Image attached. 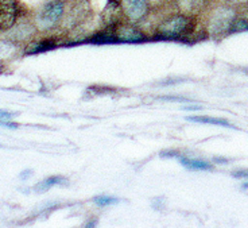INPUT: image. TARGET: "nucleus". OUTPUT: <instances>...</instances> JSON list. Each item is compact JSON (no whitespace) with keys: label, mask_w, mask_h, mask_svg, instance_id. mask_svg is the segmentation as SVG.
I'll return each instance as SVG.
<instances>
[{"label":"nucleus","mask_w":248,"mask_h":228,"mask_svg":"<svg viewBox=\"0 0 248 228\" xmlns=\"http://www.w3.org/2000/svg\"><path fill=\"white\" fill-rule=\"evenodd\" d=\"M194 30V19L192 15L186 14H174L166 18L161 25L156 27V39H182L184 37L190 35Z\"/></svg>","instance_id":"f257e3e1"},{"label":"nucleus","mask_w":248,"mask_h":228,"mask_svg":"<svg viewBox=\"0 0 248 228\" xmlns=\"http://www.w3.org/2000/svg\"><path fill=\"white\" fill-rule=\"evenodd\" d=\"M237 18L235 8L230 6H220L212 11L208 20V33L213 38L224 37L231 34V29Z\"/></svg>","instance_id":"f03ea898"},{"label":"nucleus","mask_w":248,"mask_h":228,"mask_svg":"<svg viewBox=\"0 0 248 228\" xmlns=\"http://www.w3.org/2000/svg\"><path fill=\"white\" fill-rule=\"evenodd\" d=\"M63 15H65L63 0H50L38 10L34 25L39 31L53 30L60 25Z\"/></svg>","instance_id":"7ed1b4c3"},{"label":"nucleus","mask_w":248,"mask_h":228,"mask_svg":"<svg viewBox=\"0 0 248 228\" xmlns=\"http://www.w3.org/2000/svg\"><path fill=\"white\" fill-rule=\"evenodd\" d=\"M122 10L125 18L132 23H138L147 16L150 4L147 0H122Z\"/></svg>","instance_id":"20e7f679"},{"label":"nucleus","mask_w":248,"mask_h":228,"mask_svg":"<svg viewBox=\"0 0 248 228\" xmlns=\"http://www.w3.org/2000/svg\"><path fill=\"white\" fill-rule=\"evenodd\" d=\"M19 16V4L16 0H0V30H10Z\"/></svg>","instance_id":"39448f33"},{"label":"nucleus","mask_w":248,"mask_h":228,"mask_svg":"<svg viewBox=\"0 0 248 228\" xmlns=\"http://www.w3.org/2000/svg\"><path fill=\"white\" fill-rule=\"evenodd\" d=\"M113 35L116 42L139 43L146 41L147 38L142 31L132 25H116L113 26Z\"/></svg>","instance_id":"423d86ee"},{"label":"nucleus","mask_w":248,"mask_h":228,"mask_svg":"<svg viewBox=\"0 0 248 228\" xmlns=\"http://www.w3.org/2000/svg\"><path fill=\"white\" fill-rule=\"evenodd\" d=\"M35 31H37L35 25H32L30 22H20V23H15L10 29L8 38L15 43L29 42L31 38L34 37Z\"/></svg>","instance_id":"0eeeda50"},{"label":"nucleus","mask_w":248,"mask_h":228,"mask_svg":"<svg viewBox=\"0 0 248 228\" xmlns=\"http://www.w3.org/2000/svg\"><path fill=\"white\" fill-rule=\"evenodd\" d=\"M175 3H177V8L180 10L181 14L194 15L204 8L206 0H175Z\"/></svg>","instance_id":"6e6552de"},{"label":"nucleus","mask_w":248,"mask_h":228,"mask_svg":"<svg viewBox=\"0 0 248 228\" xmlns=\"http://www.w3.org/2000/svg\"><path fill=\"white\" fill-rule=\"evenodd\" d=\"M177 160L180 161L181 165H184L190 170H212V165L209 162L204 160H197V158H187V157H181L178 154Z\"/></svg>","instance_id":"1a4fd4ad"},{"label":"nucleus","mask_w":248,"mask_h":228,"mask_svg":"<svg viewBox=\"0 0 248 228\" xmlns=\"http://www.w3.org/2000/svg\"><path fill=\"white\" fill-rule=\"evenodd\" d=\"M18 53L16 43L11 39H0V60H10L14 58Z\"/></svg>","instance_id":"9d476101"},{"label":"nucleus","mask_w":248,"mask_h":228,"mask_svg":"<svg viewBox=\"0 0 248 228\" xmlns=\"http://www.w3.org/2000/svg\"><path fill=\"white\" fill-rule=\"evenodd\" d=\"M62 182H66V179L63 177H60V176H53V177H49V179L38 182L35 188H34V191L38 192V193H44V192H47L49 189H51L53 186L61 185Z\"/></svg>","instance_id":"9b49d317"},{"label":"nucleus","mask_w":248,"mask_h":228,"mask_svg":"<svg viewBox=\"0 0 248 228\" xmlns=\"http://www.w3.org/2000/svg\"><path fill=\"white\" fill-rule=\"evenodd\" d=\"M187 120L190 122H197V123H206V124H216V126H223V127H230V129H235L232 124L221 119V117H211V116H187Z\"/></svg>","instance_id":"f8f14e48"},{"label":"nucleus","mask_w":248,"mask_h":228,"mask_svg":"<svg viewBox=\"0 0 248 228\" xmlns=\"http://www.w3.org/2000/svg\"><path fill=\"white\" fill-rule=\"evenodd\" d=\"M56 41L54 39H45V41H41V42L34 43L31 45L29 49L26 50L27 54H37V53H44V51H47V50H51L56 48Z\"/></svg>","instance_id":"ddd939ff"},{"label":"nucleus","mask_w":248,"mask_h":228,"mask_svg":"<svg viewBox=\"0 0 248 228\" xmlns=\"http://www.w3.org/2000/svg\"><path fill=\"white\" fill-rule=\"evenodd\" d=\"M248 30V15H244V16H237L235 19V23L231 29V33H242V31Z\"/></svg>","instance_id":"4468645a"},{"label":"nucleus","mask_w":248,"mask_h":228,"mask_svg":"<svg viewBox=\"0 0 248 228\" xmlns=\"http://www.w3.org/2000/svg\"><path fill=\"white\" fill-rule=\"evenodd\" d=\"M93 203L96 204V205H99V207H107V205H112V204H118L119 198L101 195V196H97V197L93 198Z\"/></svg>","instance_id":"2eb2a0df"},{"label":"nucleus","mask_w":248,"mask_h":228,"mask_svg":"<svg viewBox=\"0 0 248 228\" xmlns=\"http://www.w3.org/2000/svg\"><path fill=\"white\" fill-rule=\"evenodd\" d=\"M0 126L1 127H7V129H18V124L13 123V122H7V120H0Z\"/></svg>","instance_id":"dca6fc26"},{"label":"nucleus","mask_w":248,"mask_h":228,"mask_svg":"<svg viewBox=\"0 0 248 228\" xmlns=\"http://www.w3.org/2000/svg\"><path fill=\"white\" fill-rule=\"evenodd\" d=\"M236 179H248V170H239L232 174Z\"/></svg>","instance_id":"f3484780"},{"label":"nucleus","mask_w":248,"mask_h":228,"mask_svg":"<svg viewBox=\"0 0 248 228\" xmlns=\"http://www.w3.org/2000/svg\"><path fill=\"white\" fill-rule=\"evenodd\" d=\"M161 99L162 100H169V101H186V103H187V101H189V103L192 101V100L181 99V98H173V96H162Z\"/></svg>","instance_id":"a211bd4d"},{"label":"nucleus","mask_w":248,"mask_h":228,"mask_svg":"<svg viewBox=\"0 0 248 228\" xmlns=\"http://www.w3.org/2000/svg\"><path fill=\"white\" fill-rule=\"evenodd\" d=\"M14 116H15V114H14V112L1 111V110H0V119H7V120H10V119Z\"/></svg>","instance_id":"6ab92c4d"},{"label":"nucleus","mask_w":248,"mask_h":228,"mask_svg":"<svg viewBox=\"0 0 248 228\" xmlns=\"http://www.w3.org/2000/svg\"><path fill=\"white\" fill-rule=\"evenodd\" d=\"M233 4H240V6H247L248 0H231Z\"/></svg>","instance_id":"aec40b11"},{"label":"nucleus","mask_w":248,"mask_h":228,"mask_svg":"<svg viewBox=\"0 0 248 228\" xmlns=\"http://www.w3.org/2000/svg\"><path fill=\"white\" fill-rule=\"evenodd\" d=\"M30 176H31V170H26V172H23V174H20V179H29Z\"/></svg>","instance_id":"412c9836"},{"label":"nucleus","mask_w":248,"mask_h":228,"mask_svg":"<svg viewBox=\"0 0 248 228\" xmlns=\"http://www.w3.org/2000/svg\"><path fill=\"white\" fill-rule=\"evenodd\" d=\"M149 4H158V3H162L163 0H147Z\"/></svg>","instance_id":"4be33fe9"}]
</instances>
